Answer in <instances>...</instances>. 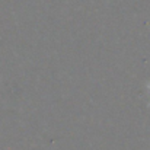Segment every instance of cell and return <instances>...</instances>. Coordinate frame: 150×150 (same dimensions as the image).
Segmentation results:
<instances>
[{
	"label": "cell",
	"mask_w": 150,
	"mask_h": 150,
	"mask_svg": "<svg viewBox=\"0 0 150 150\" xmlns=\"http://www.w3.org/2000/svg\"><path fill=\"white\" fill-rule=\"evenodd\" d=\"M146 91H147V95H149V100H147V105L150 106V82L146 85Z\"/></svg>",
	"instance_id": "6da1fadb"
}]
</instances>
